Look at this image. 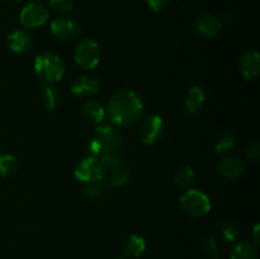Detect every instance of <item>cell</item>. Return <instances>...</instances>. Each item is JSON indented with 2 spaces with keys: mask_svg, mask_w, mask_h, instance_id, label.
Wrapping results in <instances>:
<instances>
[{
  "mask_svg": "<svg viewBox=\"0 0 260 259\" xmlns=\"http://www.w3.org/2000/svg\"><path fill=\"white\" fill-rule=\"evenodd\" d=\"M222 22L218 17L212 14H202L196 19L194 29L200 36L212 38L221 32Z\"/></svg>",
  "mask_w": 260,
  "mask_h": 259,
  "instance_id": "obj_10",
  "label": "cell"
},
{
  "mask_svg": "<svg viewBox=\"0 0 260 259\" xmlns=\"http://www.w3.org/2000/svg\"><path fill=\"white\" fill-rule=\"evenodd\" d=\"M83 117L93 124H101L106 118V109L95 101H88L81 108Z\"/></svg>",
  "mask_w": 260,
  "mask_h": 259,
  "instance_id": "obj_16",
  "label": "cell"
},
{
  "mask_svg": "<svg viewBox=\"0 0 260 259\" xmlns=\"http://www.w3.org/2000/svg\"><path fill=\"white\" fill-rule=\"evenodd\" d=\"M74 175L78 180L84 183H95L106 177L103 168L98 157L88 156L80 160L74 169Z\"/></svg>",
  "mask_w": 260,
  "mask_h": 259,
  "instance_id": "obj_6",
  "label": "cell"
},
{
  "mask_svg": "<svg viewBox=\"0 0 260 259\" xmlns=\"http://www.w3.org/2000/svg\"><path fill=\"white\" fill-rule=\"evenodd\" d=\"M259 229H260V226L258 225V223H256L255 228H254V233H253L254 241H255L256 244H259V241H260V239H259Z\"/></svg>",
  "mask_w": 260,
  "mask_h": 259,
  "instance_id": "obj_31",
  "label": "cell"
},
{
  "mask_svg": "<svg viewBox=\"0 0 260 259\" xmlns=\"http://www.w3.org/2000/svg\"><path fill=\"white\" fill-rule=\"evenodd\" d=\"M48 7L56 14L65 15L73 10V2L71 0H50Z\"/></svg>",
  "mask_w": 260,
  "mask_h": 259,
  "instance_id": "obj_25",
  "label": "cell"
},
{
  "mask_svg": "<svg viewBox=\"0 0 260 259\" xmlns=\"http://www.w3.org/2000/svg\"><path fill=\"white\" fill-rule=\"evenodd\" d=\"M18 170V163L15 157L10 154H0V175L3 178H9L14 175Z\"/></svg>",
  "mask_w": 260,
  "mask_h": 259,
  "instance_id": "obj_23",
  "label": "cell"
},
{
  "mask_svg": "<svg viewBox=\"0 0 260 259\" xmlns=\"http://www.w3.org/2000/svg\"><path fill=\"white\" fill-rule=\"evenodd\" d=\"M244 172H245V164L238 157L225 156L217 164V173L225 178L235 179L241 177Z\"/></svg>",
  "mask_w": 260,
  "mask_h": 259,
  "instance_id": "obj_13",
  "label": "cell"
},
{
  "mask_svg": "<svg viewBox=\"0 0 260 259\" xmlns=\"http://www.w3.org/2000/svg\"><path fill=\"white\" fill-rule=\"evenodd\" d=\"M36 74L42 79L43 84H55L65 74L62 60L52 52H43L36 56L33 62Z\"/></svg>",
  "mask_w": 260,
  "mask_h": 259,
  "instance_id": "obj_3",
  "label": "cell"
},
{
  "mask_svg": "<svg viewBox=\"0 0 260 259\" xmlns=\"http://www.w3.org/2000/svg\"><path fill=\"white\" fill-rule=\"evenodd\" d=\"M235 136L230 134H225L222 136L218 137L217 142H216V146H215V151L216 154L218 155H225L228 154L229 151L235 147Z\"/></svg>",
  "mask_w": 260,
  "mask_h": 259,
  "instance_id": "obj_24",
  "label": "cell"
},
{
  "mask_svg": "<svg viewBox=\"0 0 260 259\" xmlns=\"http://www.w3.org/2000/svg\"><path fill=\"white\" fill-rule=\"evenodd\" d=\"M75 62L85 70L95 68L101 60V48L94 40H84L78 45L75 51Z\"/></svg>",
  "mask_w": 260,
  "mask_h": 259,
  "instance_id": "obj_5",
  "label": "cell"
},
{
  "mask_svg": "<svg viewBox=\"0 0 260 259\" xmlns=\"http://www.w3.org/2000/svg\"><path fill=\"white\" fill-rule=\"evenodd\" d=\"M170 0H146V4L152 12L155 13H159L169 4Z\"/></svg>",
  "mask_w": 260,
  "mask_h": 259,
  "instance_id": "obj_29",
  "label": "cell"
},
{
  "mask_svg": "<svg viewBox=\"0 0 260 259\" xmlns=\"http://www.w3.org/2000/svg\"><path fill=\"white\" fill-rule=\"evenodd\" d=\"M8 47L17 55H23L28 52L32 47V38L27 30L13 29L8 35Z\"/></svg>",
  "mask_w": 260,
  "mask_h": 259,
  "instance_id": "obj_12",
  "label": "cell"
},
{
  "mask_svg": "<svg viewBox=\"0 0 260 259\" xmlns=\"http://www.w3.org/2000/svg\"><path fill=\"white\" fill-rule=\"evenodd\" d=\"M99 163H101L104 173L108 174V173L113 172L117 168L123 167V156L118 151L108 152V154L102 155L101 159H99Z\"/></svg>",
  "mask_w": 260,
  "mask_h": 259,
  "instance_id": "obj_21",
  "label": "cell"
},
{
  "mask_svg": "<svg viewBox=\"0 0 260 259\" xmlns=\"http://www.w3.org/2000/svg\"><path fill=\"white\" fill-rule=\"evenodd\" d=\"M203 249H205V251L207 254L215 256L216 253H217V249H218L217 240H216V238L211 236V238L206 239L205 243H203Z\"/></svg>",
  "mask_w": 260,
  "mask_h": 259,
  "instance_id": "obj_28",
  "label": "cell"
},
{
  "mask_svg": "<svg viewBox=\"0 0 260 259\" xmlns=\"http://www.w3.org/2000/svg\"><path fill=\"white\" fill-rule=\"evenodd\" d=\"M123 145V137L117 130L109 126H98L90 135L86 151L90 156H102L108 152L118 151Z\"/></svg>",
  "mask_w": 260,
  "mask_h": 259,
  "instance_id": "obj_2",
  "label": "cell"
},
{
  "mask_svg": "<svg viewBox=\"0 0 260 259\" xmlns=\"http://www.w3.org/2000/svg\"><path fill=\"white\" fill-rule=\"evenodd\" d=\"M182 210L193 217H201L211 211V201L207 195L198 189H189L179 200Z\"/></svg>",
  "mask_w": 260,
  "mask_h": 259,
  "instance_id": "obj_4",
  "label": "cell"
},
{
  "mask_svg": "<svg viewBox=\"0 0 260 259\" xmlns=\"http://www.w3.org/2000/svg\"><path fill=\"white\" fill-rule=\"evenodd\" d=\"M146 249L145 239L139 235H129L123 245V254L127 258H139Z\"/></svg>",
  "mask_w": 260,
  "mask_h": 259,
  "instance_id": "obj_18",
  "label": "cell"
},
{
  "mask_svg": "<svg viewBox=\"0 0 260 259\" xmlns=\"http://www.w3.org/2000/svg\"><path fill=\"white\" fill-rule=\"evenodd\" d=\"M47 7L40 2H30L25 5L19 14V22L24 28L42 27L48 19Z\"/></svg>",
  "mask_w": 260,
  "mask_h": 259,
  "instance_id": "obj_7",
  "label": "cell"
},
{
  "mask_svg": "<svg viewBox=\"0 0 260 259\" xmlns=\"http://www.w3.org/2000/svg\"><path fill=\"white\" fill-rule=\"evenodd\" d=\"M239 68L241 74L248 80H253L258 76L260 70V58L258 52L255 51H248L244 53L239 61Z\"/></svg>",
  "mask_w": 260,
  "mask_h": 259,
  "instance_id": "obj_14",
  "label": "cell"
},
{
  "mask_svg": "<svg viewBox=\"0 0 260 259\" xmlns=\"http://www.w3.org/2000/svg\"><path fill=\"white\" fill-rule=\"evenodd\" d=\"M103 185L99 184L98 182L89 183L88 187L84 189V195H85L89 200H98V198L103 195Z\"/></svg>",
  "mask_w": 260,
  "mask_h": 259,
  "instance_id": "obj_27",
  "label": "cell"
},
{
  "mask_svg": "<svg viewBox=\"0 0 260 259\" xmlns=\"http://www.w3.org/2000/svg\"><path fill=\"white\" fill-rule=\"evenodd\" d=\"M101 89V83L98 79L90 75H83L76 79L71 85V93L80 98H89L98 94Z\"/></svg>",
  "mask_w": 260,
  "mask_h": 259,
  "instance_id": "obj_11",
  "label": "cell"
},
{
  "mask_svg": "<svg viewBox=\"0 0 260 259\" xmlns=\"http://www.w3.org/2000/svg\"><path fill=\"white\" fill-rule=\"evenodd\" d=\"M258 254H256L255 246L249 241H240L236 244L231 251V259H256Z\"/></svg>",
  "mask_w": 260,
  "mask_h": 259,
  "instance_id": "obj_20",
  "label": "cell"
},
{
  "mask_svg": "<svg viewBox=\"0 0 260 259\" xmlns=\"http://www.w3.org/2000/svg\"><path fill=\"white\" fill-rule=\"evenodd\" d=\"M117 259H124V258H117Z\"/></svg>",
  "mask_w": 260,
  "mask_h": 259,
  "instance_id": "obj_32",
  "label": "cell"
},
{
  "mask_svg": "<svg viewBox=\"0 0 260 259\" xmlns=\"http://www.w3.org/2000/svg\"><path fill=\"white\" fill-rule=\"evenodd\" d=\"M108 185L109 187H122V185L127 184L131 179V174L128 170L124 167L117 168L113 172L108 173Z\"/></svg>",
  "mask_w": 260,
  "mask_h": 259,
  "instance_id": "obj_22",
  "label": "cell"
},
{
  "mask_svg": "<svg viewBox=\"0 0 260 259\" xmlns=\"http://www.w3.org/2000/svg\"><path fill=\"white\" fill-rule=\"evenodd\" d=\"M212 259H216V258H212Z\"/></svg>",
  "mask_w": 260,
  "mask_h": 259,
  "instance_id": "obj_33",
  "label": "cell"
},
{
  "mask_svg": "<svg viewBox=\"0 0 260 259\" xmlns=\"http://www.w3.org/2000/svg\"><path fill=\"white\" fill-rule=\"evenodd\" d=\"M164 134V121L160 116L152 114L147 117L140 128V137L145 145H154Z\"/></svg>",
  "mask_w": 260,
  "mask_h": 259,
  "instance_id": "obj_8",
  "label": "cell"
},
{
  "mask_svg": "<svg viewBox=\"0 0 260 259\" xmlns=\"http://www.w3.org/2000/svg\"><path fill=\"white\" fill-rule=\"evenodd\" d=\"M246 154H248V156L250 157V159H253V160L258 159V157L260 156L259 141L251 142V144L248 146V149H246Z\"/></svg>",
  "mask_w": 260,
  "mask_h": 259,
  "instance_id": "obj_30",
  "label": "cell"
},
{
  "mask_svg": "<svg viewBox=\"0 0 260 259\" xmlns=\"http://www.w3.org/2000/svg\"><path fill=\"white\" fill-rule=\"evenodd\" d=\"M174 180L175 184H177L178 187L183 188V189H188V188L192 187L193 183H194L196 180L194 170H193V168L189 167V165H184V167L179 168V169L177 170Z\"/></svg>",
  "mask_w": 260,
  "mask_h": 259,
  "instance_id": "obj_19",
  "label": "cell"
},
{
  "mask_svg": "<svg viewBox=\"0 0 260 259\" xmlns=\"http://www.w3.org/2000/svg\"><path fill=\"white\" fill-rule=\"evenodd\" d=\"M144 103L135 91L122 89L112 95L107 106L106 116L118 127L134 126L141 119Z\"/></svg>",
  "mask_w": 260,
  "mask_h": 259,
  "instance_id": "obj_1",
  "label": "cell"
},
{
  "mask_svg": "<svg viewBox=\"0 0 260 259\" xmlns=\"http://www.w3.org/2000/svg\"><path fill=\"white\" fill-rule=\"evenodd\" d=\"M239 228L233 222H225L220 229V238L223 241L229 243V241H234L238 239L239 236Z\"/></svg>",
  "mask_w": 260,
  "mask_h": 259,
  "instance_id": "obj_26",
  "label": "cell"
},
{
  "mask_svg": "<svg viewBox=\"0 0 260 259\" xmlns=\"http://www.w3.org/2000/svg\"><path fill=\"white\" fill-rule=\"evenodd\" d=\"M206 94L201 86H193L188 90L184 99V107L189 113H197L201 111L205 103Z\"/></svg>",
  "mask_w": 260,
  "mask_h": 259,
  "instance_id": "obj_15",
  "label": "cell"
},
{
  "mask_svg": "<svg viewBox=\"0 0 260 259\" xmlns=\"http://www.w3.org/2000/svg\"><path fill=\"white\" fill-rule=\"evenodd\" d=\"M51 32L57 40L70 42L79 36V27L74 20L60 17L51 22Z\"/></svg>",
  "mask_w": 260,
  "mask_h": 259,
  "instance_id": "obj_9",
  "label": "cell"
},
{
  "mask_svg": "<svg viewBox=\"0 0 260 259\" xmlns=\"http://www.w3.org/2000/svg\"><path fill=\"white\" fill-rule=\"evenodd\" d=\"M42 99L48 111H56L62 103V94L56 88L55 84H43Z\"/></svg>",
  "mask_w": 260,
  "mask_h": 259,
  "instance_id": "obj_17",
  "label": "cell"
}]
</instances>
